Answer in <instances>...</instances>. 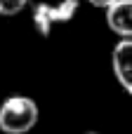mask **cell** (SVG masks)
<instances>
[{"mask_svg":"<svg viewBox=\"0 0 132 134\" xmlns=\"http://www.w3.org/2000/svg\"><path fill=\"white\" fill-rule=\"evenodd\" d=\"M0 16H2V14H0Z\"/></svg>","mask_w":132,"mask_h":134,"instance_id":"ba28073f","label":"cell"},{"mask_svg":"<svg viewBox=\"0 0 132 134\" xmlns=\"http://www.w3.org/2000/svg\"><path fill=\"white\" fill-rule=\"evenodd\" d=\"M26 5H28V0H0V14L2 16H14Z\"/></svg>","mask_w":132,"mask_h":134,"instance_id":"5b68a950","label":"cell"},{"mask_svg":"<svg viewBox=\"0 0 132 134\" xmlns=\"http://www.w3.org/2000/svg\"><path fill=\"white\" fill-rule=\"evenodd\" d=\"M85 134H99V132H85Z\"/></svg>","mask_w":132,"mask_h":134,"instance_id":"52a82bcc","label":"cell"},{"mask_svg":"<svg viewBox=\"0 0 132 134\" xmlns=\"http://www.w3.org/2000/svg\"><path fill=\"white\" fill-rule=\"evenodd\" d=\"M90 5H94V7H99V9H106L109 5H113L116 0H87Z\"/></svg>","mask_w":132,"mask_h":134,"instance_id":"8992f818","label":"cell"},{"mask_svg":"<svg viewBox=\"0 0 132 134\" xmlns=\"http://www.w3.org/2000/svg\"><path fill=\"white\" fill-rule=\"evenodd\" d=\"M78 14V0H59V2H38L33 7V26L43 38H50V33L68 24Z\"/></svg>","mask_w":132,"mask_h":134,"instance_id":"7a4b0ae2","label":"cell"},{"mask_svg":"<svg viewBox=\"0 0 132 134\" xmlns=\"http://www.w3.org/2000/svg\"><path fill=\"white\" fill-rule=\"evenodd\" d=\"M104 19L111 33L118 38H132V0H116L104 9Z\"/></svg>","mask_w":132,"mask_h":134,"instance_id":"277c9868","label":"cell"},{"mask_svg":"<svg viewBox=\"0 0 132 134\" xmlns=\"http://www.w3.org/2000/svg\"><path fill=\"white\" fill-rule=\"evenodd\" d=\"M40 108L31 97L14 94L0 104V130L5 134H26L38 125Z\"/></svg>","mask_w":132,"mask_h":134,"instance_id":"6da1fadb","label":"cell"},{"mask_svg":"<svg viewBox=\"0 0 132 134\" xmlns=\"http://www.w3.org/2000/svg\"><path fill=\"white\" fill-rule=\"evenodd\" d=\"M111 68L118 85L132 97V38H120L111 52Z\"/></svg>","mask_w":132,"mask_h":134,"instance_id":"3957f363","label":"cell"}]
</instances>
